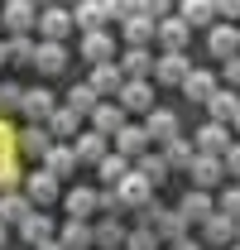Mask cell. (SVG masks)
<instances>
[{"label": "cell", "instance_id": "obj_1", "mask_svg": "<svg viewBox=\"0 0 240 250\" xmlns=\"http://www.w3.org/2000/svg\"><path fill=\"white\" fill-rule=\"evenodd\" d=\"M34 29L43 34V43H62V39L72 34V10H62V5H43Z\"/></svg>", "mask_w": 240, "mask_h": 250}, {"label": "cell", "instance_id": "obj_10", "mask_svg": "<svg viewBox=\"0 0 240 250\" xmlns=\"http://www.w3.org/2000/svg\"><path fill=\"white\" fill-rule=\"evenodd\" d=\"M187 72H192L187 53H163V58H154V82H163V87H182Z\"/></svg>", "mask_w": 240, "mask_h": 250}, {"label": "cell", "instance_id": "obj_19", "mask_svg": "<svg viewBox=\"0 0 240 250\" xmlns=\"http://www.w3.org/2000/svg\"><path fill=\"white\" fill-rule=\"evenodd\" d=\"M187 24H182L178 15H168V20H159V24H154V39H159V43H163V53H182V48H187Z\"/></svg>", "mask_w": 240, "mask_h": 250}, {"label": "cell", "instance_id": "obj_55", "mask_svg": "<svg viewBox=\"0 0 240 250\" xmlns=\"http://www.w3.org/2000/svg\"><path fill=\"white\" fill-rule=\"evenodd\" d=\"M0 246H5V221H0Z\"/></svg>", "mask_w": 240, "mask_h": 250}, {"label": "cell", "instance_id": "obj_8", "mask_svg": "<svg viewBox=\"0 0 240 250\" xmlns=\"http://www.w3.org/2000/svg\"><path fill=\"white\" fill-rule=\"evenodd\" d=\"M187 178H192V188H197V192H211L216 183H226V168H221V159L197 154V159H192V168H187Z\"/></svg>", "mask_w": 240, "mask_h": 250}, {"label": "cell", "instance_id": "obj_13", "mask_svg": "<svg viewBox=\"0 0 240 250\" xmlns=\"http://www.w3.org/2000/svg\"><path fill=\"white\" fill-rule=\"evenodd\" d=\"M0 20H5V29H10V34H34V24H39V5L10 0V5L0 10Z\"/></svg>", "mask_w": 240, "mask_h": 250}, {"label": "cell", "instance_id": "obj_2", "mask_svg": "<svg viewBox=\"0 0 240 250\" xmlns=\"http://www.w3.org/2000/svg\"><path fill=\"white\" fill-rule=\"evenodd\" d=\"M20 192L34 202V212H43V207H53V202H58L62 183L53 178V173H43V168H39V173H29V178H24V188H20Z\"/></svg>", "mask_w": 240, "mask_h": 250}, {"label": "cell", "instance_id": "obj_51", "mask_svg": "<svg viewBox=\"0 0 240 250\" xmlns=\"http://www.w3.org/2000/svg\"><path fill=\"white\" fill-rule=\"evenodd\" d=\"M168 250H202V246H197L192 236H182V241H173V246H168Z\"/></svg>", "mask_w": 240, "mask_h": 250}, {"label": "cell", "instance_id": "obj_33", "mask_svg": "<svg viewBox=\"0 0 240 250\" xmlns=\"http://www.w3.org/2000/svg\"><path fill=\"white\" fill-rule=\"evenodd\" d=\"M130 168H135V173H140V178H144V183L149 188H159V183H168V164H163V154H144V159H135V164H130Z\"/></svg>", "mask_w": 240, "mask_h": 250}, {"label": "cell", "instance_id": "obj_29", "mask_svg": "<svg viewBox=\"0 0 240 250\" xmlns=\"http://www.w3.org/2000/svg\"><path fill=\"white\" fill-rule=\"evenodd\" d=\"M207 111H211V121H216V125H231V121H236V111H240V96L226 92V87H216L211 101H207Z\"/></svg>", "mask_w": 240, "mask_h": 250}, {"label": "cell", "instance_id": "obj_25", "mask_svg": "<svg viewBox=\"0 0 240 250\" xmlns=\"http://www.w3.org/2000/svg\"><path fill=\"white\" fill-rule=\"evenodd\" d=\"M91 246H96V250L125 246V221H120V217H101L96 226H91Z\"/></svg>", "mask_w": 240, "mask_h": 250}, {"label": "cell", "instance_id": "obj_32", "mask_svg": "<svg viewBox=\"0 0 240 250\" xmlns=\"http://www.w3.org/2000/svg\"><path fill=\"white\" fill-rule=\"evenodd\" d=\"M34 48H39V43H34L29 34H10V39H5V62H15V67H34Z\"/></svg>", "mask_w": 240, "mask_h": 250}, {"label": "cell", "instance_id": "obj_46", "mask_svg": "<svg viewBox=\"0 0 240 250\" xmlns=\"http://www.w3.org/2000/svg\"><path fill=\"white\" fill-rule=\"evenodd\" d=\"M96 212H106V217H120V212H125L120 197H116V188H96Z\"/></svg>", "mask_w": 240, "mask_h": 250}, {"label": "cell", "instance_id": "obj_7", "mask_svg": "<svg viewBox=\"0 0 240 250\" xmlns=\"http://www.w3.org/2000/svg\"><path fill=\"white\" fill-rule=\"evenodd\" d=\"M43 130H48V140H53V145H72V140L82 135V116H77V111H67V106H58V111L48 116Z\"/></svg>", "mask_w": 240, "mask_h": 250}, {"label": "cell", "instance_id": "obj_50", "mask_svg": "<svg viewBox=\"0 0 240 250\" xmlns=\"http://www.w3.org/2000/svg\"><path fill=\"white\" fill-rule=\"evenodd\" d=\"M216 15H221V20H240V0H226V5H216Z\"/></svg>", "mask_w": 240, "mask_h": 250}, {"label": "cell", "instance_id": "obj_42", "mask_svg": "<svg viewBox=\"0 0 240 250\" xmlns=\"http://www.w3.org/2000/svg\"><path fill=\"white\" fill-rule=\"evenodd\" d=\"M125 250H159V236L144 231V226H130L125 231Z\"/></svg>", "mask_w": 240, "mask_h": 250}, {"label": "cell", "instance_id": "obj_22", "mask_svg": "<svg viewBox=\"0 0 240 250\" xmlns=\"http://www.w3.org/2000/svg\"><path fill=\"white\" fill-rule=\"evenodd\" d=\"M87 87L96 92V101H106V96H116L120 87H125V77H120V67H116V62H101V67H91Z\"/></svg>", "mask_w": 240, "mask_h": 250}, {"label": "cell", "instance_id": "obj_15", "mask_svg": "<svg viewBox=\"0 0 240 250\" xmlns=\"http://www.w3.org/2000/svg\"><path fill=\"white\" fill-rule=\"evenodd\" d=\"M211 92H216V72H211V67H192V72L182 77V96H187V101L207 106V101H211Z\"/></svg>", "mask_w": 240, "mask_h": 250}, {"label": "cell", "instance_id": "obj_48", "mask_svg": "<svg viewBox=\"0 0 240 250\" xmlns=\"http://www.w3.org/2000/svg\"><path fill=\"white\" fill-rule=\"evenodd\" d=\"M221 168H226V178H236V183H240V145H231V149L221 154Z\"/></svg>", "mask_w": 240, "mask_h": 250}, {"label": "cell", "instance_id": "obj_26", "mask_svg": "<svg viewBox=\"0 0 240 250\" xmlns=\"http://www.w3.org/2000/svg\"><path fill=\"white\" fill-rule=\"evenodd\" d=\"M72 168H77V159H72V145H53L48 154H43V173H53L58 183L72 178Z\"/></svg>", "mask_w": 240, "mask_h": 250}, {"label": "cell", "instance_id": "obj_34", "mask_svg": "<svg viewBox=\"0 0 240 250\" xmlns=\"http://www.w3.org/2000/svg\"><path fill=\"white\" fill-rule=\"evenodd\" d=\"M58 246L62 250H91V221H62Z\"/></svg>", "mask_w": 240, "mask_h": 250}, {"label": "cell", "instance_id": "obj_52", "mask_svg": "<svg viewBox=\"0 0 240 250\" xmlns=\"http://www.w3.org/2000/svg\"><path fill=\"white\" fill-rule=\"evenodd\" d=\"M34 250H62V246H58V236H53V241H43V246H34Z\"/></svg>", "mask_w": 240, "mask_h": 250}, {"label": "cell", "instance_id": "obj_36", "mask_svg": "<svg viewBox=\"0 0 240 250\" xmlns=\"http://www.w3.org/2000/svg\"><path fill=\"white\" fill-rule=\"evenodd\" d=\"M20 236H24L29 246H43V241H53V217H48V212H34V217L20 226Z\"/></svg>", "mask_w": 240, "mask_h": 250}, {"label": "cell", "instance_id": "obj_16", "mask_svg": "<svg viewBox=\"0 0 240 250\" xmlns=\"http://www.w3.org/2000/svg\"><path fill=\"white\" fill-rule=\"evenodd\" d=\"M173 212H178V217L187 221V226H202V221H207L211 212H216V202H211V192H197V188H192V192L182 197Z\"/></svg>", "mask_w": 240, "mask_h": 250}, {"label": "cell", "instance_id": "obj_4", "mask_svg": "<svg viewBox=\"0 0 240 250\" xmlns=\"http://www.w3.org/2000/svg\"><path fill=\"white\" fill-rule=\"evenodd\" d=\"M116 197H120V207H125V212H140L144 202H154V188L144 183L135 168H130V173H125V178L116 183Z\"/></svg>", "mask_w": 240, "mask_h": 250}, {"label": "cell", "instance_id": "obj_57", "mask_svg": "<svg viewBox=\"0 0 240 250\" xmlns=\"http://www.w3.org/2000/svg\"><path fill=\"white\" fill-rule=\"evenodd\" d=\"M226 250H240V246H226Z\"/></svg>", "mask_w": 240, "mask_h": 250}, {"label": "cell", "instance_id": "obj_11", "mask_svg": "<svg viewBox=\"0 0 240 250\" xmlns=\"http://www.w3.org/2000/svg\"><path fill=\"white\" fill-rule=\"evenodd\" d=\"M82 58H87L91 67H101V62H116V39H111L106 29L82 34Z\"/></svg>", "mask_w": 240, "mask_h": 250}, {"label": "cell", "instance_id": "obj_47", "mask_svg": "<svg viewBox=\"0 0 240 250\" xmlns=\"http://www.w3.org/2000/svg\"><path fill=\"white\" fill-rule=\"evenodd\" d=\"M221 82H226V92H236V87H240V53L221 62Z\"/></svg>", "mask_w": 240, "mask_h": 250}, {"label": "cell", "instance_id": "obj_30", "mask_svg": "<svg viewBox=\"0 0 240 250\" xmlns=\"http://www.w3.org/2000/svg\"><path fill=\"white\" fill-rule=\"evenodd\" d=\"M159 154H163V164H168V173H173V168L187 173V168H192V159H197V149H192V140H182V135H178V140H168Z\"/></svg>", "mask_w": 240, "mask_h": 250}, {"label": "cell", "instance_id": "obj_14", "mask_svg": "<svg viewBox=\"0 0 240 250\" xmlns=\"http://www.w3.org/2000/svg\"><path fill=\"white\" fill-rule=\"evenodd\" d=\"M116 67H120V77H125V82H149V77H154L149 48H125V58H120Z\"/></svg>", "mask_w": 240, "mask_h": 250}, {"label": "cell", "instance_id": "obj_37", "mask_svg": "<svg viewBox=\"0 0 240 250\" xmlns=\"http://www.w3.org/2000/svg\"><path fill=\"white\" fill-rule=\"evenodd\" d=\"M125 173H130V159H120L116 149H111V154L101 159V164H96V178H101V183L106 188H116L120 178H125Z\"/></svg>", "mask_w": 240, "mask_h": 250}, {"label": "cell", "instance_id": "obj_23", "mask_svg": "<svg viewBox=\"0 0 240 250\" xmlns=\"http://www.w3.org/2000/svg\"><path fill=\"white\" fill-rule=\"evenodd\" d=\"M91 130H96V135H106V140H116L120 130H125V111H120L116 101H101V106L91 111Z\"/></svg>", "mask_w": 240, "mask_h": 250}, {"label": "cell", "instance_id": "obj_24", "mask_svg": "<svg viewBox=\"0 0 240 250\" xmlns=\"http://www.w3.org/2000/svg\"><path fill=\"white\" fill-rule=\"evenodd\" d=\"M202 241H207V246H236V221L231 217H221V212H211L207 221H202Z\"/></svg>", "mask_w": 240, "mask_h": 250}, {"label": "cell", "instance_id": "obj_35", "mask_svg": "<svg viewBox=\"0 0 240 250\" xmlns=\"http://www.w3.org/2000/svg\"><path fill=\"white\" fill-rule=\"evenodd\" d=\"M120 29H125V43H130V48H144V43L154 39V20H149V15H140V10H135V15H130V20H125Z\"/></svg>", "mask_w": 240, "mask_h": 250}, {"label": "cell", "instance_id": "obj_27", "mask_svg": "<svg viewBox=\"0 0 240 250\" xmlns=\"http://www.w3.org/2000/svg\"><path fill=\"white\" fill-rule=\"evenodd\" d=\"M111 15H106V5H96V0H82V5H72V29H82V34H91V29H101Z\"/></svg>", "mask_w": 240, "mask_h": 250}, {"label": "cell", "instance_id": "obj_6", "mask_svg": "<svg viewBox=\"0 0 240 250\" xmlns=\"http://www.w3.org/2000/svg\"><path fill=\"white\" fill-rule=\"evenodd\" d=\"M192 149H197V154H211V159H221L226 149H231V125H216V121H207L202 130H197Z\"/></svg>", "mask_w": 240, "mask_h": 250}, {"label": "cell", "instance_id": "obj_18", "mask_svg": "<svg viewBox=\"0 0 240 250\" xmlns=\"http://www.w3.org/2000/svg\"><path fill=\"white\" fill-rule=\"evenodd\" d=\"M106 154H111V145H106V135H96V130H82V135L72 140V159H77V164H101Z\"/></svg>", "mask_w": 240, "mask_h": 250}, {"label": "cell", "instance_id": "obj_45", "mask_svg": "<svg viewBox=\"0 0 240 250\" xmlns=\"http://www.w3.org/2000/svg\"><path fill=\"white\" fill-rule=\"evenodd\" d=\"M216 212H221V217H231V221H240V183H231L226 192H221V202H216Z\"/></svg>", "mask_w": 240, "mask_h": 250}, {"label": "cell", "instance_id": "obj_43", "mask_svg": "<svg viewBox=\"0 0 240 250\" xmlns=\"http://www.w3.org/2000/svg\"><path fill=\"white\" fill-rule=\"evenodd\" d=\"M20 183H24V173L15 168V159H5V164H0V197H10V192H20Z\"/></svg>", "mask_w": 240, "mask_h": 250}, {"label": "cell", "instance_id": "obj_5", "mask_svg": "<svg viewBox=\"0 0 240 250\" xmlns=\"http://www.w3.org/2000/svg\"><path fill=\"white\" fill-rule=\"evenodd\" d=\"M144 135H149V145H168V140H178V111H168V106H154L149 121H144Z\"/></svg>", "mask_w": 240, "mask_h": 250}, {"label": "cell", "instance_id": "obj_17", "mask_svg": "<svg viewBox=\"0 0 240 250\" xmlns=\"http://www.w3.org/2000/svg\"><path fill=\"white\" fill-rule=\"evenodd\" d=\"M34 72L62 77V72H67V48H62V43H39V48H34Z\"/></svg>", "mask_w": 240, "mask_h": 250}, {"label": "cell", "instance_id": "obj_31", "mask_svg": "<svg viewBox=\"0 0 240 250\" xmlns=\"http://www.w3.org/2000/svg\"><path fill=\"white\" fill-rule=\"evenodd\" d=\"M29 217H34V202L24 197V192H10V197H0V221H5V226H10V221H15V226H24Z\"/></svg>", "mask_w": 240, "mask_h": 250}, {"label": "cell", "instance_id": "obj_38", "mask_svg": "<svg viewBox=\"0 0 240 250\" xmlns=\"http://www.w3.org/2000/svg\"><path fill=\"white\" fill-rule=\"evenodd\" d=\"M67 111H77V116H91L101 101H96V92H91L87 82H77V87H67V101H62Z\"/></svg>", "mask_w": 240, "mask_h": 250}, {"label": "cell", "instance_id": "obj_44", "mask_svg": "<svg viewBox=\"0 0 240 250\" xmlns=\"http://www.w3.org/2000/svg\"><path fill=\"white\" fill-rule=\"evenodd\" d=\"M163 212H168V207H163V202L154 197V202H144V207L135 212V226H144V231H154V226H159V217H163Z\"/></svg>", "mask_w": 240, "mask_h": 250}, {"label": "cell", "instance_id": "obj_12", "mask_svg": "<svg viewBox=\"0 0 240 250\" xmlns=\"http://www.w3.org/2000/svg\"><path fill=\"white\" fill-rule=\"evenodd\" d=\"M116 154L130 159V164L149 154V135H144V125H130V121H125V130L116 135Z\"/></svg>", "mask_w": 240, "mask_h": 250}, {"label": "cell", "instance_id": "obj_21", "mask_svg": "<svg viewBox=\"0 0 240 250\" xmlns=\"http://www.w3.org/2000/svg\"><path fill=\"white\" fill-rule=\"evenodd\" d=\"M67 221H91V212H96V188L91 183H77V188H67Z\"/></svg>", "mask_w": 240, "mask_h": 250}, {"label": "cell", "instance_id": "obj_41", "mask_svg": "<svg viewBox=\"0 0 240 250\" xmlns=\"http://www.w3.org/2000/svg\"><path fill=\"white\" fill-rule=\"evenodd\" d=\"M20 101H24V87H20V82H0V121H5V116H15V111H20Z\"/></svg>", "mask_w": 240, "mask_h": 250}, {"label": "cell", "instance_id": "obj_49", "mask_svg": "<svg viewBox=\"0 0 240 250\" xmlns=\"http://www.w3.org/2000/svg\"><path fill=\"white\" fill-rule=\"evenodd\" d=\"M10 145H15V135H10V125L0 121V164H5V159H10Z\"/></svg>", "mask_w": 240, "mask_h": 250}, {"label": "cell", "instance_id": "obj_9", "mask_svg": "<svg viewBox=\"0 0 240 250\" xmlns=\"http://www.w3.org/2000/svg\"><path fill=\"white\" fill-rule=\"evenodd\" d=\"M207 53L221 58V62L236 58V53H240V29H236V24H211V29H207Z\"/></svg>", "mask_w": 240, "mask_h": 250}, {"label": "cell", "instance_id": "obj_39", "mask_svg": "<svg viewBox=\"0 0 240 250\" xmlns=\"http://www.w3.org/2000/svg\"><path fill=\"white\" fill-rule=\"evenodd\" d=\"M178 20L187 24V29H197V24H211V20H216V5H207V0H187V5L178 10Z\"/></svg>", "mask_w": 240, "mask_h": 250}, {"label": "cell", "instance_id": "obj_3", "mask_svg": "<svg viewBox=\"0 0 240 250\" xmlns=\"http://www.w3.org/2000/svg\"><path fill=\"white\" fill-rule=\"evenodd\" d=\"M58 111V96L48 92V87H29L24 92V101H20V116L29 125H48V116Z\"/></svg>", "mask_w": 240, "mask_h": 250}, {"label": "cell", "instance_id": "obj_28", "mask_svg": "<svg viewBox=\"0 0 240 250\" xmlns=\"http://www.w3.org/2000/svg\"><path fill=\"white\" fill-rule=\"evenodd\" d=\"M15 145H20V154H24V159H39V164H43V154L53 149V140H48V130H43V125H29Z\"/></svg>", "mask_w": 240, "mask_h": 250}, {"label": "cell", "instance_id": "obj_53", "mask_svg": "<svg viewBox=\"0 0 240 250\" xmlns=\"http://www.w3.org/2000/svg\"><path fill=\"white\" fill-rule=\"evenodd\" d=\"M0 67H5V39H0Z\"/></svg>", "mask_w": 240, "mask_h": 250}, {"label": "cell", "instance_id": "obj_40", "mask_svg": "<svg viewBox=\"0 0 240 250\" xmlns=\"http://www.w3.org/2000/svg\"><path fill=\"white\" fill-rule=\"evenodd\" d=\"M154 236H159V241H168V246H173V241H182V236H187V221H182L178 212H173V207H168V212H163V217H159V226H154Z\"/></svg>", "mask_w": 240, "mask_h": 250}, {"label": "cell", "instance_id": "obj_54", "mask_svg": "<svg viewBox=\"0 0 240 250\" xmlns=\"http://www.w3.org/2000/svg\"><path fill=\"white\" fill-rule=\"evenodd\" d=\"M231 125H236V135H240V111H236V121H231Z\"/></svg>", "mask_w": 240, "mask_h": 250}, {"label": "cell", "instance_id": "obj_20", "mask_svg": "<svg viewBox=\"0 0 240 250\" xmlns=\"http://www.w3.org/2000/svg\"><path fill=\"white\" fill-rule=\"evenodd\" d=\"M116 106L130 116V111H154V87L149 82H125L116 92Z\"/></svg>", "mask_w": 240, "mask_h": 250}, {"label": "cell", "instance_id": "obj_56", "mask_svg": "<svg viewBox=\"0 0 240 250\" xmlns=\"http://www.w3.org/2000/svg\"><path fill=\"white\" fill-rule=\"evenodd\" d=\"M236 246H240V221H236Z\"/></svg>", "mask_w": 240, "mask_h": 250}]
</instances>
